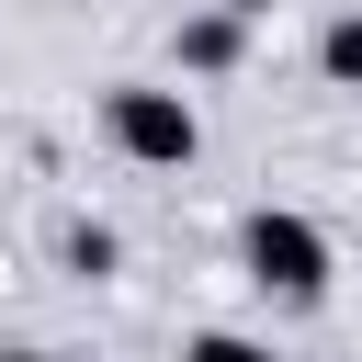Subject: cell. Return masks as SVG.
<instances>
[{
    "label": "cell",
    "mask_w": 362,
    "mask_h": 362,
    "mask_svg": "<svg viewBox=\"0 0 362 362\" xmlns=\"http://www.w3.org/2000/svg\"><path fill=\"white\" fill-rule=\"evenodd\" d=\"M238 11H272V0H226V23H238Z\"/></svg>",
    "instance_id": "obj_6"
},
{
    "label": "cell",
    "mask_w": 362,
    "mask_h": 362,
    "mask_svg": "<svg viewBox=\"0 0 362 362\" xmlns=\"http://www.w3.org/2000/svg\"><path fill=\"white\" fill-rule=\"evenodd\" d=\"M328 79H362V11H351V23H328Z\"/></svg>",
    "instance_id": "obj_4"
},
{
    "label": "cell",
    "mask_w": 362,
    "mask_h": 362,
    "mask_svg": "<svg viewBox=\"0 0 362 362\" xmlns=\"http://www.w3.org/2000/svg\"><path fill=\"white\" fill-rule=\"evenodd\" d=\"M181 362H272V351H249V339H226V328H204V339H192Z\"/></svg>",
    "instance_id": "obj_5"
},
{
    "label": "cell",
    "mask_w": 362,
    "mask_h": 362,
    "mask_svg": "<svg viewBox=\"0 0 362 362\" xmlns=\"http://www.w3.org/2000/svg\"><path fill=\"white\" fill-rule=\"evenodd\" d=\"M0 362H45V351H0Z\"/></svg>",
    "instance_id": "obj_7"
},
{
    "label": "cell",
    "mask_w": 362,
    "mask_h": 362,
    "mask_svg": "<svg viewBox=\"0 0 362 362\" xmlns=\"http://www.w3.org/2000/svg\"><path fill=\"white\" fill-rule=\"evenodd\" d=\"M249 272H260L272 294H317V283H328V238H317L305 215H249Z\"/></svg>",
    "instance_id": "obj_2"
},
{
    "label": "cell",
    "mask_w": 362,
    "mask_h": 362,
    "mask_svg": "<svg viewBox=\"0 0 362 362\" xmlns=\"http://www.w3.org/2000/svg\"><path fill=\"white\" fill-rule=\"evenodd\" d=\"M181 57H192V68H226V57H238V23H226V11H215V23H192V34H181Z\"/></svg>",
    "instance_id": "obj_3"
},
{
    "label": "cell",
    "mask_w": 362,
    "mask_h": 362,
    "mask_svg": "<svg viewBox=\"0 0 362 362\" xmlns=\"http://www.w3.org/2000/svg\"><path fill=\"white\" fill-rule=\"evenodd\" d=\"M102 113H113V147L124 158H147V170H181L192 158V102L181 90H113Z\"/></svg>",
    "instance_id": "obj_1"
}]
</instances>
